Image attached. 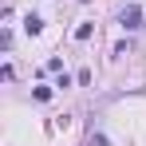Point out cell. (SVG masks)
Masks as SVG:
<instances>
[{
    "instance_id": "obj_1",
    "label": "cell",
    "mask_w": 146,
    "mask_h": 146,
    "mask_svg": "<svg viewBox=\"0 0 146 146\" xmlns=\"http://www.w3.org/2000/svg\"><path fill=\"white\" fill-rule=\"evenodd\" d=\"M119 24L126 28V32H138V28H142V8H138V4H126L119 12Z\"/></svg>"
},
{
    "instance_id": "obj_2",
    "label": "cell",
    "mask_w": 146,
    "mask_h": 146,
    "mask_svg": "<svg viewBox=\"0 0 146 146\" xmlns=\"http://www.w3.org/2000/svg\"><path fill=\"white\" fill-rule=\"evenodd\" d=\"M24 32H28V36H40V32H44V20H40V16H28V20H24Z\"/></svg>"
},
{
    "instance_id": "obj_3",
    "label": "cell",
    "mask_w": 146,
    "mask_h": 146,
    "mask_svg": "<svg viewBox=\"0 0 146 146\" xmlns=\"http://www.w3.org/2000/svg\"><path fill=\"white\" fill-rule=\"evenodd\" d=\"M75 40H91V24H79V28H75Z\"/></svg>"
}]
</instances>
